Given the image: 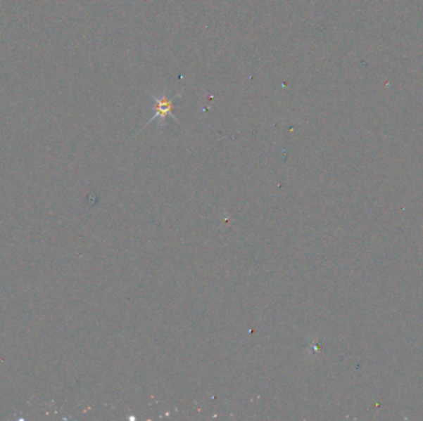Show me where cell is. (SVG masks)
<instances>
[{
	"label": "cell",
	"instance_id": "cell-1",
	"mask_svg": "<svg viewBox=\"0 0 423 421\" xmlns=\"http://www.w3.org/2000/svg\"><path fill=\"white\" fill-rule=\"evenodd\" d=\"M148 94L153 101L155 114H153L151 119L146 122V125L144 127V129L148 127V125H150V124H153V122H156L160 129H163L165 125H166V119H168V117H172L175 122H177V124H181L179 119H177V117L174 114V102L177 98L181 97V94L168 96V91H161L158 96L153 94V93H150V91H148Z\"/></svg>",
	"mask_w": 423,
	"mask_h": 421
}]
</instances>
